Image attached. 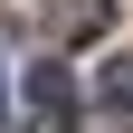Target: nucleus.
Wrapping results in <instances>:
<instances>
[{"label":"nucleus","mask_w":133,"mask_h":133,"mask_svg":"<svg viewBox=\"0 0 133 133\" xmlns=\"http://www.w3.org/2000/svg\"><path fill=\"white\" fill-rule=\"evenodd\" d=\"M29 105H38L48 124H66V114H76V86H66V66H57V57L29 66Z\"/></svg>","instance_id":"obj_1"},{"label":"nucleus","mask_w":133,"mask_h":133,"mask_svg":"<svg viewBox=\"0 0 133 133\" xmlns=\"http://www.w3.org/2000/svg\"><path fill=\"white\" fill-rule=\"evenodd\" d=\"M114 19V0H57V38H95Z\"/></svg>","instance_id":"obj_2"},{"label":"nucleus","mask_w":133,"mask_h":133,"mask_svg":"<svg viewBox=\"0 0 133 133\" xmlns=\"http://www.w3.org/2000/svg\"><path fill=\"white\" fill-rule=\"evenodd\" d=\"M0 133H19V124H0Z\"/></svg>","instance_id":"obj_3"}]
</instances>
